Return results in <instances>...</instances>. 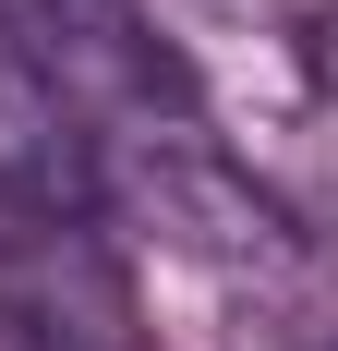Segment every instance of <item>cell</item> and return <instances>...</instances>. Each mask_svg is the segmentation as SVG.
Here are the masks:
<instances>
[{
	"label": "cell",
	"mask_w": 338,
	"mask_h": 351,
	"mask_svg": "<svg viewBox=\"0 0 338 351\" xmlns=\"http://www.w3.org/2000/svg\"><path fill=\"white\" fill-rule=\"evenodd\" d=\"M302 73H314V97L338 109V12H314V25H302Z\"/></svg>",
	"instance_id": "277c9868"
},
{
	"label": "cell",
	"mask_w": 338,
	"mask_h": 351,
	"mask_svg": "<svg viewBox=\"0 0 338 351\" xmlns=\"http://www.w3.org/2000/svg\"><path fill=\"white\" fill-rule=\"evenodd\" d=\"M0 206L12 218H109L97 206V134L73 121V85L0 25Z\"/></svg>",
	"instance_id": "3957f363"
},
{
	"label": "cell",
	"mask_w": 338,
	"mask_h": 351,
	"mask_svg": "<svg viewBox=\"0 0 338 351\" xmlns=\"http://www.w3.org/2000/svg\"><path fill=\"white\" fill-rule=\"evenodd\" d=\"M97 206L145 218L169 254H194V267H230V279H254V267H290V206H278L254 170H230L218 145L194 134H133V145H97Z\"/></svg>",
	"instance_id": "6da1fadb"
},
{
	"label": "cell",
	"mask_w": 338,
	"mask_h": 351,
	"mask_svg": "<svg viewBox=\"0 0 338 351\" xmlns=\"http://www.w3.org/2000/svg\"><path fill=\"white\" fill-rule=\"evenodd\" d=\"M0 327L25 351H133V279L97 218H12L0 230Z\"/></svg>",
	"instance_id": "7a4b0ae2"
},
{
	"label": "cell",
	"mask_w": 338,
	"mask_h": 351,
	"mask_svg": "<svg viewBox=\"0 0 338 351\" xmlns=\"http://www.w3.org/2000/svg\"><path fill=\"white\" fill-rule=\"evenodd\" d=\"M302 351H338V339H302Z\"/></svg>",
	"instance_id": "5b68a950"
}]
</instances>
